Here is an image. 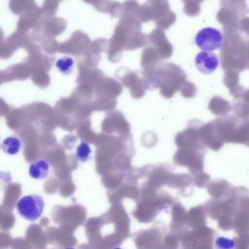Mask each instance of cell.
Masks as SVG:
<instances>
[{"label":"cell","instance_id":"cell-5","mask_svg":"<svg viewBox=\"0 0 249 249\" xmlns=\"http://www.w3.org/2000/svg\"><path fill=\"white\" fill-rule=\"evenodd\" d=\"M20 146H21L20 140L17 136H9L5 138L1 145L4 153L11 156L17 155L20 150Z\"/></svg>","mask_w":249,"mask_h":249},{"label":"cell","instance_id":"cell-4","mask_svg":"<svg viewBox=\"0 0 249 249\" xmlns=\"http://www.w3.org/2000/svg\"><path fill=\"white\" fill-rule=\"evenodd\" d=\"M50 164L45 160H36L29 165V176L36 180L44 179L48 176Z\"/></svg>","mask_w":249,"mask_h":249},{"label":"cell","instance_id":"cell-1","mask_svg":"<svg viewBox=\"0 0 249 249\" xmlns=\"http://www.w3.org/2000/svg\"><path fill=\"white\" fill-rule=\"evenodd\" d=\"M18 214L28 221H35L41 217L44 210V200L38 195L22 196L17 203Z\"/></svg>","mask_w":249,"mask_h":249},{"label":"cell","instance_id":"cell-6","mask_svg":"<svg viewBox=\"0 0 249 249\" xmlns=\"http://www.w3.org/2000/svg\"><path fill=\"white\" fill-rule=\"evenodd\" d=\"M74 59L71 56H62L59 57L56 61H55V67L57 68V70L65 75H68L72 72L73 67H74Z\"/></svg>","mask_w":249,"mask_h":249},{"label":"cell","instance_id":"cell-2","mask_svg":"<svg viewBox=\"0 0 249 249\" xmlns=\"http://www.w3.org/2000/svg\"><path fill=\"white\" fill-rule=\"evenodd\" d=\"M223 39V34L220 30L213 27H205L197 32L195 42L200 50L212 52L221 47Z\"/></svg>","mask_w":249,"mask_h":249},{"label":"cell","instance_id":"cell-7","mask_svg":"<svg viewBox=\"0 0 249 249\" xmlns=\"http://www.w3.org/2000/svg\"><path fill=\"white\" fill-rule=\"evenodd\" d=\"M90 154L91 150L89 145L87 142H82L76 149L75 157L79 161L87 162L90 160Z\"/></svg>","mask_w":249,"mask_h":249},{"label":"cell","instance_id":"cell-3","mask_svg":"<svg viewBox=\"0 0 249 249\" xmlns=\"http://www.w3.org/2000/svg\"><path fill=\"white\" fill-rule=\"evenodd\" d=\"M195 64L202 74H211L219 66V58L212 52L202 51L196 54Z\"/></svg>","mask_w":249,"mask_h":249}]
</instances>
